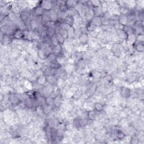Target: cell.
Returning <instances> with one entry per match:
<instances>
[{
	"label": "cell",
	"mask_w": 144,
	"mask_h": 144,
	"mask_svg": "<svg viewBox=\"0 0 144 144\" xmlns=\"http://www.w3.org/2000/svg\"><path fill=\"white\" fill-rule=\"evenodd\" d=\"M40 5L44 10H50L53 6L51 1H42Z\"/></svg>",
	"instance_id": "1"
},
{
	"label": "cell",
	"mask_w": 144,
	"mask_h": 144,
	"mask_svg": "<svg viewBox=\"0 0 144 144\" xmlns=\"http://www.w3.org/2000/svg\"><path fill=\"white\" fill-rule=\"evenodd\" d=\"M91 21L96 27L100 26L102 24L101 18H100L99 16H95L93 17V18L92 19Z\"/></svg>",
	"instance_id": "2"
},
{
	"label": "cell",
	"mask_w": 144,
	"mask_h": 144,
	"mask_svg": "<svg viewBox=\"0 0 144 144\" xmlns=\"http://www.w3.org/2000/svg\"><path fill=\"white\" fill-rule=\"evenodd\" d=\"M47 80L46 76H40L37 79V82H38L40 84H44L46 83Z\"/></svg>",
	"instance_id": "12"
},
{
	"label": "cell",
	"mask_w": 144,
	"mask_h": 144,
	"mask_svg": "<svg viewBox=\"0 0 144 144\" xmlns=\"http://www.w3.org/2000/svg\"><path fill=\"white\" fill-rule=\"evenodd\" d=\"M8 17L12 20H14L16 19V16L14 14V13H10V15H8Z\"/></svg>",
	"instance_id": "23"
},
{
	"label": "cell",
	"mask_w": 144,
	"mask_h": 144,
	"mask_svg": "<svg viewBox=\"0 0 144 144\" xmlns=\"http://www.w3.org/2000/svg\"><path fill=\"white\" fill-rule=\"evenodd\" d=\"M119 21L122 25H126V24H127L128 21V17L126 15H122L119 18Z\"/></svg>",
	"instance_id": "6"
},
{
	"label": "cell",
	"mask_w": 144,
	"mask_h": 144,
	"mask_svg": "<svg viewBox=\"0 0 144 144\" xmlns=\"http://www.w3.org/2000/svg\"><path fill=\"white\" fill-rule=\"evenodd\" d=\"M130 93V90L127 88H123L122 90L121 91V94L124 97H128Z\"/></svg>",
	"instance_id": "11"
},
{
	"label": "cell",
	"mask_w": 144,
	"mask_h": 144,
	"mask_svg": "<svg viewBox=\"0 0 144 144\" xmlns=\"http://www.w3.org/2000/svg\"><path fill=\"white\" fill-rule=\"evenodd\" d=\"M13 36L16 39H20L22 38L23 36V32L19 29H18L13 33Z\"/></svg>",
	"instance_id": "4"
},
{
	"label": "cell",
	"mask_w": 144,
	"mask_h": 144,
	"mask_svg": "<svg viewBox=\"0 0 144 144\" xmlns=\"http://www.w3.org/2000/svg\"><path fill=\"white\" fill-rule=\"evenodd\" d=\"M94 108L96 112H102L104 109L103 105L100 103H96L94 105Z\"/></svg>",
	"instance_id": "14"
},
{
	"label": "cell",
	"mask_w": 144,
	"mask_h": 144,
	"mask_svg": "<svg viewBox=\"0 0 144 144\" xmlns=\"http://www.w3.org/2000/svg\"><path fill=\"white\" fill-rule=\"evenodd\" d=\"M59 32L61 34V35L63 36L64 38L65 39L68 37V32H67V30L65 29H62L61 28L60 29V31Z\"/></svg>",
	"instance_id": "18"
},
{
	"label": "cell",
	"mask_w": 144,
	"mask_h": 144,
	"mask_svg": "<svg viewBox=\"0 0 144 144\" xmlns=\"http://www.w3.org/2000/svg\"><path fill=\"white\" fill-rule=\"evenodd\" d=\"M55 35H56V38H57V41H58L59 42V44H63V43L64 42L65 38L61 35V34H60L59 32H58V33H56Z\"/></svg>",
	"instance_id": "15"
},
{
	"label": "cell",
	"mask_w": 144,
	"mask_h": 144,
	"mask_svg": "<svg viewBox=\"0 0 144 144\" xmlns=\"http://www.w3.org/2000/svg\"><path fill=\"white\" fill-rule=\"evenodd\" d=\"M67 32H68V37H69V38H72L73 37H74L75 32L73 27H70L68 29Z\"/></svg>",
	"instance_id": "13"
},
{
	"label": "cell",
	"mask_w": 144,
	"mask_h": 144,
	"mask_svg": "<svg viewBox=\"0 0 144 144\" xmlns=\"http://www.w3.org/2000/svg\"><path fill=\"white\" fill-rule=\"evenodd\" d=\"M65 23L68 24L70 27H72V24L73 23V18L71 15H68L66 16L65 19Z\"/></svg>",
	"instance_id": "7"
},
{
	"label": "cell",
	"mask_w": 144,
	"mask_h": 144,
	"mask_svg": "<svg viewBox=\"0 0 144 144\" xmlns=\"http://www.w3.org/2000/svg\"><path fill=\"white\" fill-rule=\"evenodd\" d=\"M77 5V2L76 1H67L66 2L65 5L67 6H69L72 7L73 6Z\"/></svg>",
	"instance_id": "21"
},
{
	"label": "cell",
	"mask_w": 144,
	"mask_h": 144,
	"mask_svg": "<svg viewBox=\"0 0 144 144\" xmlns=\"http://www.w3.org/2000/svg\"><path fill=\"white\" fill-rule=\"evenodd\" d=\"M87 116L90 120H93L96 119V116H97V114H96V112L95 110H90L88 113Z\"/></svg>",
	"instance_id": "5"
},
{
	"label": "cell",
	"mask_w": 144,
	"mask_h": 144,
	"mask_svg": "<svg viewBox=\"0 0 144 144\" xmlns=\"http://www.w3.org/2000/svg\"><path fill=\"white\" fill-rule=\"evenodd\" d=\"M87 28L88 31L92 32L93 31H95V29L96 26L92 23V21H91L90 23H89L88 24V25L87 26Z\"/></svg>",
	"instance_id": "16"
},
{
	"label": "cell",
	"mask_w": 144,
	"mask_h": 144,
	"mask_svg": "<svg viewBox=\"0 0 144 144\" xmlns=\"http://www.w3.org/2000/svg\"><path fill=\"white\" fill-rule=\"evenodd\" d=\"M44 10L42 8L41 6V5H39L37 8H36L35 10H34V14H36L37 16H42L44 15Z\"/></svg>",
	"instance_id": "3"
},
{
	"label": "cell",
	"mask_w": 144,
	"mask_h": 144,
	"mask_svg": "<svg viewBox=\"0 0 144 144\" xmlns=\"http://www.w3.org/2000/svg\"><path fill=\"white\" fill-rule=\"evenodd\" d=\"M51 42L52 44L53 45H54V47L55 46L59 44V42L57 41L56 37V35L55 34L54 36H53L51 38Z\"/></svg>",
	"instance_id": "19"
},
{
	"label": "cell",
	"mask_w": 144,
	"mask_h": 144,
	"mask_svg": "<svg viewBox=\"0 0 144 144\" xmlns=\"http://www.w3.org/2000/svg\"><path fill=\"white\" fill-rule=\"evenodd\" d=\"M61 104V98L59 96H57L54 99V105L59 107Z\"/></svg>",
	"instance_id": "8"
},
{
	"label": "cell",
	"mask_w": 144,
	"mask_h": 144,
	"mask_svg": "<svg viewBox=\"0 0 144 144\" xmlns=\"http://www.w3.org/2000/svg\"><path fill=\"white\" fill-rule=\"evenodd\" d=\"M91 3L92 4L93 6H95V8H97L99 6L100 4V2L99 1H91Z\"/></svg>",
	"instance_id": "22"
},
{
	"label": "cell",
	"mask_w": 144,
	"mask_h": 144,
	"mask_svg": "<svg viewBox=\"0 0 144 144\" xmlns=\"http://www.w3.org/2000/svg\"><path fill=\"white\" fill-rule=\"evenodd\" d=\"M136 50L139 52H142L144 50V45L141 44H139L136 45Z\"/></svg>",
	"instance_id": "20"
},
{
	"label": "cell",
	"mask_w": 144,
	"mask_h": 144,
	"mask_svg": "<svg viewBox=\"0 0 144 144\" xmlns=\"http://www.w3.org/2000/svg\"><path fill=\"white\" fill-rule=\"evenodd\" d=\"M61 51V44H58L57 45L54 47L53 48V52L56 55H59Z\"/></svg>",
	"instance_id": "10"
},
{
	"label": "cell",
	"mask_w": 144,
	"mask_h": 144,
	"mask_svg": "<svg viewBox=\"0 0 144 144\" xmlns=\"http://www.w3.org/2000/svg\"><path fill=\"white\" fill-rule=\"evenodd\" d=\"M80 40L82 43L86 44L88 41V36L86 33H82L80 34Z\"/></svg>",
	"instance_id": "9"
},
{
	"label": "cell",
	"mask_w": 144,
	"mask_h": 144,
	"mask_svg": "<svg viewBox=\"0 0 144 144\" xmlns=\"http://www.w3.org/2000/svg\"><path fill=\"white\" fill-rule=\"evenodd\" d=\"M116 137H117L118 139L121 140V139H123V138L124 137L125 135H124V133L122 131L119 130L116 132Z\"/></svg>",
	"instance_id": "17"
}]
</instances>
